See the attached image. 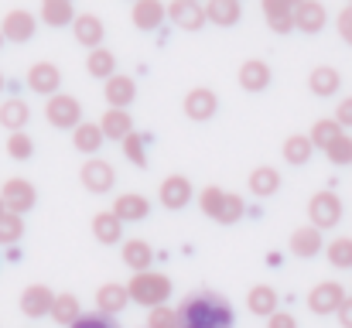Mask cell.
Here are the masks:
<instances>
[{
    "instance_id": "obj_1",
    "label": "cell",
    "mask_w": 352,
    "mask_h": 328,
    "mask_svg": "<svg viewBox=\"0 0 352 328\" xmlns=\"http://www.w3.org/2000/svg\"><path fill=\"white\" fill-rule=\"evenodd\" d=\"M182 315V325L185 328H233L236 315L233 305L216 294V291H199V294H188L178 308Z\"/></svg>"
},
{
    "instance_id": "obj_2",
    "label": "cell",
    "mask_w": 352,
    "mask_h": 328,
    "mask_svg": "<svg viewBox=\"0 0 352 328\" xmlns=\"http://www.w3.org/2000/svg\"><path fill=\"white\" fill-rule=\"evenodd\" d=\"M199 209H202L209 219L223 222V226H233V222H239V219L246 216V202H243L236 192H226V188H219V185L202 188Z\"/></svg>"
},
{
    "instance_id": "obj_3",
    "label": "cell",
    "mask_w": 352,
    "mask_h": 328,
    "mask_svg": "<svg viewBox=\"0 0 352 328\" xmlns=\"http://www.w3.org/2000/svg\"><path fill=\"white\" fill-rule=\"evenodd\" d=\"M126 287H130V301H137L144 308H161L168 301V294H171V281L164 274H154V270L133 274V281Z\"/></svg>"
},
{
    "instance_id": "obj_4",
    "label": "cell",
    "mask_w": 352,
    "mask_h": 328,
    "mask_svg": "<svg viewBox=\"0 0 352 328\" xmlns=\"http://www.w3.org/2000/svg\"><path fill=\"white\" fill-rule=\"evenodd\" d=\"M45 120L55 127V130H76L82 123V107L76 96H65V93H55L48 96L45 103Z\"/></svg>"
},
{
    "instance_id": "obj_5",
    "label": "cell",
    "mask_w": 352,
    "mask_h": 328,
    "mask_svg": "<svg viewBox=\"0 0 352 328\" xmlns=\"http://www.w3.org/2000/svg\"><path fill=\"white\" fill-rule=\"evenodd\" d=\"M308 219H311V226H318V229L339 226V222H342V199H339L332 188L315 192L311 202H308Z\"/></svg>"
},
{
    "instance_id": "obj_6",
    "label": "cell",
    "mask_w": 352,
    "mask_h": 328,
    "mask_svg": "<svg viewBox=\"0 0 352 328\" xmlns=\"http://www.w3.org/2000/svg\"><path fill=\"white\" fill-rule=\"evenodd\" d=\"M79 178H82V188H86V192H93V195H107V192L113 188V182H117V171H113L110 161H103V157H89V161L82 164Z\"/></svg>"
},
{
    "instance_id": "obj_7",
    "label": "cell",
    "mask_w": 352,
    "mask_h": 328,
    "mask_svg": "<svg viewBox=\"0 0 352 328\" xmlns=\"http://www.w3.org/2000/svg\"><path fill=\"white\" fill-rule=\"evenodd\" d=\"M346 305V287L339 281H322L311 294H308V308L315 315H339V308Z\"/></svg>"
},
{
    "instance_id": "obj_8",
    "label": "cell",
    "mask_w": 352,
    "mask_h": 328,
    "mask_svg": "<svg viewBox=\"0 0 352 328\" xmlns=\"http://www.w3.org/2000/svg\"><path fill=\"white\" fill-rule=\"evenodd\" d=\"M168 21L182 31H199L202 24H209L206 17V7L199 0H171L168 3Z\"/></svg>"
},
{
    "instance_id": "obj_9",
    "label": "cell",
    "mask_w": 352,
    "mask_h": 328,
    "mask_svg": "<svg viewBox=\"0 0 352 328\" xmlns=\"http://www.w3.org/2000/svg\"><path fill=\"white\" fill-rule=\"evenodd\" d=\"M28 86H31V93H38V96H55L58 86H62V69H58L55 62H34V65L28 69Z\"/></svg>"
},
{
    "instance_id": "obj_10",
    "label": "cell",
    "mask_w": 352,
    "mask_h": 328,
    "mask_svg": "<svg viewBox=\"0 0 352 328\" xmlns=\"http://www.w3.org/2000/svg\"><path fill=\"white\" fill-rule=\"evenodd\" d=\"M192 182L185 178V175H168L164 182H161V192H157V199H161V206L164 209H171V212H178V209H185L188 202H192Z\"/></svg>"
},
{
    "instance_id": "obj_11",
    "label": "cell",
    "mask_w": 352,
    "mask_h": 328,
    "mask_svg": "<svg viewBox=\"0 0 352 328\" xmlns=\"http://www.w3.org/2000/svg\"><path fill=\"white\" fill-rule=\"evenodd\" d=\"M3 202H7V209L10 212H28V209H34V202H38V192H34V185L28 182V178H7L3 182Z\"/></svg>"
},
{
    "instance_id": "obj_12",
    "label": "cell",
    "mask_w": 352,
    "mask_h": 328,
    "mask_svg": "<svg viewBox=\"0 0 352 328\" xmlns=\"http://www.w3.org/2000/svg\"><path fill=\"white\" fill-rule=\"evenodd\" d=\"M34 28H38V21H34L31 10H7V14H3V24H0L3 38L14 41V45L31 41V38H34Z\"/></svg>"
},
{
    "instance_id": "obj_13",
    "label": "cell",
    "mask_w": 352,
    "mask_h": 328,
    "mask_svg": "<svg viewBox=\"0 0 352 328\" xmlns=\"http://www.w3.org/2000/svg\"><path fill=\"white\" fill-rule=\"evenodd\" d=\"M133 28L137 31H157L168 21V3L164 0H133Z\"/></svg>"
},
{
    "instance_id": "obj_14",
    "label": "cell",
    "mask_w": 352,
    "mask_h": 328,
    "mask_svg": "<svg viewBox=\"0 0 352 328\" xmlns=\"http://www.w3.org/2000/svg\"><path fill=\"white\" fill-rule=\"evenodd\" d=\"M329 24V10L322 0H305L294 7V28L305 31V34H318L322 28Z\"/></svg>"
},
{
    "instance_id": "obj_15",
    "label": "cell",
    "mask_w": 352,
    "mask_h": 328,
    "mask_svg": "<svg viewBox=\"0 0 352 328\" xmlns=\"http://www.w3.org/2000/svg\"><path fill=\"white\" fill-rule=\"evenodd\" d=\"M216 109H219V100H216V93H212V89H206V86L188 89V96H185V116H188V120L206 123V120H212V116H216Z\"/></svg>"
},
{
    "instance_id": "obj_16",
    "label": "cell",
    "mask_w": 352,
    "mask_h": 328,
    "mask_svg": "<svg viewBox=\"0 0 352 328\" xmlns=\"http://www.w3.org/2000/svg\"><path fill=\"white\" fill-rule=\"evenodd\" d=\"M325 250V239H322V229L318 226H301L291 232V253L301 256V260H311Z\"/></svg>"
},
{
    "instance_id": "obj_17",
    "label": "cell",
    "mask_w": 352,
    "mask_h": 328,
    "mask_svg": "<svg viewBox=\"0 0 352 328\" xmlns=\"http://www.w3.org/2000/svg\"><path fill=\"white\" fill-rule=\"evenodd\" d=\"M103 100L110 103V107L117 109H126L133 100H137V83L130 79V76H110L107 83H103Z\"/></svg>"
},
{
    "instance_id": "obj_18",
    "label": "cell",
    "mask_w": 352,
    "mask_h": 328,
    "mask_svg": "<svg viewBox=\"0 0 352 328\" xmlns=\"http://www.w3.org/2000/svg\"><path fill=\"white\" fill-rule=\"evenodd\" d=\"M72 34H76V41H79V45H86V48L93 52V48H100V45H103L107 28H103V21H100L96 14H89V10H86V14H79V17L72 21Z\"/></svg>"
},
{
    "instance_id": "obj_19",
    "label": "cell",
    "mask_w": 352,
    "mask_h": 328,
    "mask_svg": "<svg viewBox=\"0 0 352 328\" xmlns=\"http://www.w3.org/2000/svg\"><path fill=\"white\" fill-rule=\"evenodd\" d=\"M55 308V294L45 287V284H31L24 294H21V311L28 318H41V315H52Z\"/></svg>"
},
{
    "instance_id": "obj_20",
    "label": "cell",
    "mask_w": 352,
    "mask_h": 328,
    "mask_svg": "<svg viewBox=\"0 0 352 328\" xmlns=\"http://www.w3.org/2000/svg\"><path fill=\"white\" fill-rule=\"evenodd\" d=\"M294 7L291 0H263V17H267V28L277 31V34H287L294 31Z\"/></svg>"
},
{
    "instance_id": "obj_21",
    "label": "cell",
    "mask_w": 352,
    "mask_h": 328,
    "mask_svg": "<svg viewBox=\"0 0 352 328\" xmlns=\"http://www.w3.org/2000/svg\"><path fill=\"white\" fill-rule=\"evenodd\" d=\"M239 86H243L246 93H263V89L270 86V65L260 62V58H246V62L239 65Z\"/></svg>"
},
{
    "instance_id": "obj_22",
    "label": "cell",
    "mask_w": 352,
    "mask_h": 328,
    "mask_svg": "<svg viewBox=\"0 0 352 328\" xmlns=\"http://www.w3.org/2000/svg\"><path fill=\"white\" fill-rule=\"evenodd\" d=\"M113 212L123 222H140V219H147V212H151V202L140 192H123V195H117V202H113Z\"/></svg>"
},
{
    "instance_id": "obj_23",
    "label": "cell",
    "mask_w": 352,
    "mask_h": 328,
    "mask_svg": "<svg viewBox=\"0 0 352 328\" xmlns=\"http://www.w3.org/2000/svg\"><path fill=\"white\" fill-rule=\"evenodd\" d=\"M339 86H342V76H339V69H332V65H318V69L308 76V89H311L318 100L336 96Z\"/></svg>"
},
{
    "instance_id": "obj_24",
    "label": "cell",
    "mask_w": 352,
    "mask_h": 328,
    "mask_svg": "<svg viewBox=\"0 0 352 328\" xmlns=\"http://www.w3.org/2000/svg\"><path fill=\"white\" fill-rule=\"evenodd\" d=\"M126 305H130V287H123V284H103L96 291V308L103 315H120Z\"/></svg>"
},
{
    "instance_id": "obj_25",
    "label": "cell",
    "mask_w": 352,
    "mask_h": 328,
    "mask_svg": "<svg viewBox=\"0 0 352 328\" xmlns=\"http://www.w3.org/2000/svg\"><path fill=\"white\" fill-rule=\"evenodd\" d=\"M250 192L256 195V199H270L277 188H280V171L277 168H270V164H260V168H253L250 171Z\"/></svg>"
},
{
    "instance_id": "obj_26",
    "label": "cell",
    "mask_w": 352,
    "mask_h": 328,
    "mask_svg": "<svg viewBox=\"0 0 352 328\" xmlns=\"http://www.w3.org/2000/svg\"><path fill=\"white\" fill-rule=\"evenodd\" d=\"M100 127H103L107 140H120V144L133 133V120H130V113H126V109H117V107H110L107 113H103Z\"/></svg>"
},
{
    "instance_id": "obj_27",
    "label": "cell",
    "mask_w": 352,
    "mask_h": 328,
    "mask_svg": "<svg viewBox=\"0 0 352 328\" xmlns=\"http://www.w3.org/2000/svg\"><path fill=\"white\" fill-rule=\"evenodd\" d=\"M103 140H107V133H103L100 123H79V127L72 130V144H76L79 154H100Z\"/></svg>"
},
{
    "instance_id": "obj_28",
    "label": "cell",
    "mask_w": 352,
    "mask_h": 328,
    "mask_svg": "<svg viewBox=\"0 0 352 328\" xmlns=\"http://www.w3.org/2000/svg\"><path fill=\"white\" fill-rule=\"evenodd\" d=\"M93 236L103 243V246H113L120 243V236H123V219L110 209V212H96L93 216Z\"/></svg>"
},
{
    "instance_id": "obj_29",
    "label": "cell",
    "mask_w": 352,
    "mask_h": 328,
    "mask_svg": "<svg viewBox=\"0 0 352 328\" xmlns=\"http://www.w3.org/2000/svg\"><path fill=\"white\" fill-rule=\"evenodd\" d=\"M48 28H65L72 24L79 14L72 10V0H41V14H38Z\"/></svg>"
},
{
    "instance_id": "obj_30",
    "label": "cell",
    "mask_w": 352,
    "mask_h": 328,
    "mask_svg": "<svg viewBox=\"0 0 352 328\" xmlns=\"http://www.w3.org/2000/svg\"><path fill=\"white\" fill-rule=\"evenodd\" d=\"M86 72L93 76V79H110V76H117V55L110 52V48H93L89 55H86Z\"/></svg>"
},
{
    "instance_id": "obj_31",
    "label": "cell",
    "mask_w": 352,
    "mask_h": 328,
    "mask_svg": "<svg viewBox=\"0 0 352 328\" xmlns=\"http://www.w3.org/2000/svg\"><path fill=\"white\" fill-rule=\"evenodd\" d=\"M206 17L212 24H219V28H233L236 21L243 17V7H239V0H209L206 3Z\"/></svg>"
},
{
    "instance_id": "obj_32",
    "label": "cell",
    "mask_w": 352,
    "mask_h": 328,
    "mask_svg": "<svg viewBox=\"0 0 352 328\" xmlns=\"http://www.w3.org/2000/svg\"><path fill=\"white\" fill-rule=\"evenodd\" d=\"M28 116H31V109H28L24 100H3L0 103V127H7L10 133L24 130L28 127Z\"/></svg>"
},
{
    "instance_id": "obj_33",
    "label": "cell",
    "mask_w": 352,
    "mask_h": 328,
    "mask_svg": "<svg viewBox=\"0 0 352 328\" xmlns=\"http://www.w3.org/2000/svg\"><path fill=\"white\" fill-rule=\"evenodd\" d=\"M151 260H154V250H151L144 239H126V243H123V263H126L133 274L147 270Z\"/></svg>"
},
{
    "instance_id": "obj_34",
    "label": "cell",
    "mask_w": 352,
    "mask_h": 328,
    "mask_svg": "<svg viewBox=\"0 0 352 328\" xmlns=\"http://www.w3.org/2000/svg\"><path fill=\"white\" fill-rule=\"evenodd\" d=\"M311 151H315V144H311L308 133H291V137L284 140V151H280V154H284L287 164H308Z\"/></svg>"
},
{
    "instance_id": "obj_35",
    "label": "cell",
    "mask_w": 352,
    "mask_h": 328,
    "mask_svg": "<svg viewBox=\"0 0 352 328\" xmlns=\"http://www.w3.org/2000/svg\"><path fill=\"white\" fill-rule=\"evenodd\" d=\"M342 133H346V130H342V123L332 116V120H318V123L311 127V133H308V137H311V144H315L318 151H329Z\"/></svg>"
},
{
    "instance_id": "obj_36",
    "label": "cell",
    "mask_w": 352,
    "mask_h": 328,
    "mask_svg": "<svg viewBox=\"0 0 352 328\" xmlns=\"http://www.w3.org/2000/svg\"><path fill=\"white\" fill-rule=\"evenodd\" d=\"M246 305H250V311H253V315L270 318V315L277 311V291H274V287H267V284H260V287H253V291H250Z\"/></svg>"
},
{
    "instance_id": "obj_37",
    "label": "cell",
    "mask_w": 352,
    "mask_h": 328,
    "mask_svg": "<svg viewBox=\"0 0 352 328\" xmlns=\"http://www.w3.org/2000/svg\"><path fill=\"white\" fill-rule=\"evenodd\" d=\"M52 318L58 322V325H76L79 318H82V308H79V298L76 294H58L55 298V308H52Z\"/></svg>"
},
{
    "instance_id": "obj_38",
    "label": "cell",
    "mask_w": 352,
    "mask_h": 328,
    "mask_svg": "<svg viewBox=\"0 0 352 328\" xmlns=\"http://www.w3.org/2000/svg\"><path fill=\"white\" fill-rule=\"evenodd\" d=\"M325 256H329V263H332V267H339V270H352V239L349 236H336V239L325 246Z\"/></svg>"
},
{
    "instance_id": "obj_39",
    "label": "cell",
    "mask_w": 352,
    "mask_h": 328,
    "mask_svg": "<svg viewBox=\"0 0 352 328\" xmlns=\"http://www.w3.org/2000/svg\"><path fill=\"white\" fill-rule=\"evenodd\" d=\"M123 154H126V161L130 164H137V168H147V140H144V133H130L126 140H123Z\"/></svg>"
},
{
    "instance_id": "obj_40",
    "label": "cell",
    "mask_w": 352,
    "mask_h": 328,
    "mask_svg": "<svg viewBox=\"0 0 352 328\" xmlns=\"http://www.w3.org/2000/svg\"><path fill=\"white\" fill-rule=\"evenodd\" d=\"M7 154H10L14 161H28V157L34 154V140H31L24 130H17V133L7 137Z\"/></svg>"
},
{
    "instance_id": "obj_41",
    "label": "cell",
    "mask_w": 352,
    "mask_h": 328,
    "mask_svg": "<svg viewBox=\"0 0 352 328\" xmlns=\"http://www.w3.org/2000/svg\"><path fill=\"white\" fill-rule=\"evenodd\" d=\"M21 232H24V222H21V212H3L0 219V243H17L21 239Z\"/></svg>"
},
{
    "instance_id": "obj_42",
    "label": "cell",
    "mask_w": 352,
    "mask_h": 328,
    "mask_svg": "<svg viewBox=\"0 0 352 328\" xmlns=\"http://www.w3.org/2000/svg\"><path fill=\"white\" fill-rule=\"evenodd\" d=\"M147 328H185L182 325V315L178 311H171V308H151V322H147Z\"/></svg>"
},
{
    "instance_id": "obj_43",
    "label": "cell",
    "mask_w": 352,
    "mask_h": 328,
    "mask_svg": "<svg viewBox=\"0 0 352 328\" xmlns=\"http://www.w3.org/2000/svg\"><path fill=\"white\" fill-rule=\"evenodd\" d=\"M325 154H329V161H332V164H339V168H342V164H352V137L349 133H342V137L325 151Z\"/></svg>"
},
{
    "instance_id": "obj_44",
    "label": "cell",
    "mask_w": 352,
    "mask_h": 328,
    "mask_svg": "<svg viewBox=\"0 0 352 328\" xmlns=\"http://www.w3.org/2000/svg\"><path fill=\"white\" fill-rule=\"evenodd\" d=\"M72 328H120L113 322V315H103V311H93V315H82Z\"/></svg>"
},
{
    "instance_id": "obj_45",
    "label": "cell",
    "mask_w": 352,
    "mask_h": 328,
    "mask_svg": "<svg viewBox=\"0 0 352 328\" xmlns=\"http://www.w3.org/2000/svg\"><path fill=\"white\" fill-rule=\"evenodd\" d=\"M336 24H339L342 41H346V45H352V3H346V7L339 10V21H336Z\"/></svg>"
},
{
    "instance_id": "obj_46",
    "label": "cell",
    "mask_w": 352,
    "mask_h": 328,
    "mask_svg": "<svg viewBox=\"0 0 352 328\" xmlns=\"http://www.w3.org/2000/svg\"><path fill=\"white\" fill-rule=\"evenodd\" d=\"M336 120H339L342 127H352V96L339 100V107H336Z\"/></svg>"
},
{
    "instance_id": "obj_47",
    "label": "cell",
    "mask_w": 352,
    "mask_h": 328,
    "mask_svg": "<svg viewBox=\"0 0 352 328\" xmlns=\"http://www.w3.org/2000/svg\"><path fill=\"white\" fill-rule=\"evenodd\" d=\"M267 328H298V322H294L287 311H274V315L267 318Z\"/></svg>"
},
{
    "instance_id": "obj_48",
    "label": "cell",
    "mask_w": 352,
    "mask_h": 328,
    "mask_svg": "<svg viewBox=\"0 0 352 328\" xmlns=\"http://www.w3.org/2000/svg\"><path fill=\"white\" fill-rule=\"evenodd\" d=\"M339 322H342V328H352V298H346V305L339 308Z\"/></svg>"
},
{
    "instance_id": "obj_49",
    "label": "cell",
    "mask_w": 352,
    "mask_h": 328,
    "mask_svg": "<svg viewBox=\"0 0 352 328\" xmlns=\"http://www.w3.org/2000/svg\"><path fill=\"white\" fill-rule=\"evenodd\" d=\"M3 212H7V202H3V195H0V219H3Z\"/></svg>"
},
{
    "instance_id": "obj_50",
    "label": "cell",
    "mask_w": 352,
    "mask_h": 328,
    "mask_svg": "<svg viewBox=\"0 0 352 328\" xmlns=\"http://www.w3.org/2000/svg\"><path fill=\"white\" fill-rule=\"evenodd\" d=\"M3 41H7V38H3V31H0V48H3Z\"/></svg>"
},
{
    "instance_id": "obj_51",
    "label": "cell",
    "mask_w": 352,
    "mask_h": 328,
    "mask_svg": "<svg viewBox=\"0 0 352 328\" xmlns=\"http://www.w3.org/2000/svg\"><path fill=\"white\" fill-rule=\"evenodd\" d=\"M0 93H3V72H0Z\"/></svg>"
},
{
    "instance_id": "obj_52",
    "label": "cell",
    "mask_w": 352,
    "mask_h": 328,
    "mask_svg": "<svg viewBox=\"0 0 352 328\" xmlns=\"http://www.w3.org/2000/svg\"><path fill=\"white\" fill-rule=\"evenodd\" d=\"M291 3H305V0H291Z\"/></svg>"
},
{
    "instance_id": "obj_53",
    "label": "cell",
    "mask_w": 352,
    "mask_h": 328,
    "mask_svg": "<svg viewBox=\"0 0 352 328\" xmlns=\"http://www.w3.org/2000/svg\"><path fill=\"white\" fill-rule=\"evenodd\" d=\"M349 3H352V0H349Z\"/></svg>"
}]
</instances>
